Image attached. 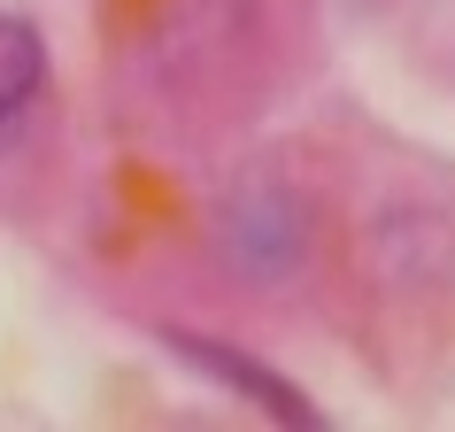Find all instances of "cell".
I'll use <instances>...</instances> for the list:
<instances>
[{
    "label": "cell",
    "mask_w": 455,
    "mask_h": 432,
    "mask_svg": "<svg viewBox=\"0 0 455 432\" xmlns=\"http://www.w3.org/2000/svg\"><path fill=\"white\" fill-rule=\"evenodd\" d=\"M301 247H309L301 193H286L278 178H240V186L224 193V209H216V255H224L232 278L278 286V278H293Z\"/></svg>",
    "instance_id": "cell-1"
},
{
    "label": "cell",
    "mask_w": 455,
    "mask_h": 432,
    "mask_svg": "<svg viewBox=\"0 0 455 432\" xmlns=\"http://www.w3.org/2000/svg\"><path fill=\"white\" fill-rule=\"evenodd\" d=\"M163 340H170V356H178V363L209 371V379L232 386V394H247L263 417H278V425H293V432H324V409H316L293 379H278L270 363L240 356V348H224V340H209V332H163Z\"/></svg>",
    "instance_id": "cell-2"
},
{
    "label": "cell",
    "mask_w": 455,
    "mask_h": 432,
    "mask_svg": "<svg viewBox=\"0 0 455 432\" xmlns=\"http://www.w3.org/2000/svg\"><path fill=\"white\" fill-rule=\"evenodd\" d=\"M47 85V47L24 16H0V132L31 108V93Z\"/></svg>",
    "instance_id": "cell-3"
}]
</instances>
